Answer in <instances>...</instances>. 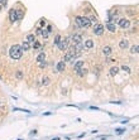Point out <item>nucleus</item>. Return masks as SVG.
Listing matches in <instances>:
<instances>
[{
	"instance_id": "obj_1",
	"label": "nucleus",
	"mask_w": 139,
	"mask_h": 140,
	"mask_svg": "<svg viewBox=\"0 0 139 140\" xmlns=\"http://www.w3.org/2000/svg\"><path fill=\"white\" fill-rule=\"evenodd\" d=\"M75 21H76V24H77V27L81 28V29H87V28L91 27V23L89 21L87 16H85V15H76Z\"/></svg>"
},
{
	"instance_id": "obj_2",
	"label": "nucleus",
	"mask_w": 139,
	"mask_h": 140,
	"mask_svg": "<svg viewBox=\"0 0 139 140\" xmlns=\"http://www.w3.org/2000/svg\"><path fill=\"white\" fill-rule=\"evenodd\" d=\"M22 54H23V49H22V47L19 44L11 46L10 49H9V56H10L11 59H20Z\"/></svg>"
},
{
	"instance_id": "obj_3",
	"label": "nucleus",
	"mask_w": 139,
	"mask_h": 140,
	"mask_svg": "<svg viewBox=\"0 0 139 140\" xmlns=\"http://www.w3.org/2000/svg\"><path fill=\"white\" fill-rule=\"evenodd\" d=\"M70 43H71V37L62 38L61 41H60V43L57 44L58 51H60V52H66L67 48H68V46H70Z\"/></svg>"
},
{
	"instance_id": "obj_4",
	"label": "nucleus",
	"mask_w": 139,
	"mask_h": 140,
	"mask_svg": "<svg viewBox=\"0 0 139 140\" xmlns=\"http://www.w3.org/2000/svg\"><path fill=\"white\" fill-rule=\"evenodd\" d=\"M104 30H105V27H104V24H101V23H96L95 25H94V34L97 37H100L104 34Z\"/></svg>"
},
{
	"instance_id": "obj_5",
	"label": "nucleus",
	"mask_w": 139,
	"mask_h": 140,
	"mask_svg": "<svg viewBox=\"0 0 139 140\" xmlns=\"http://www.w3.org/2000/svg\"><path fill=\"white\" fill-rule=\"evenodd\" d=\"M119 25V28L122 29H128L129 27H130V20L127 19V18H119V20L116 21Z\"/></svg>"
},
{
	"instance_id": "obj_6",
	"label": "nucleus",
	"mask_w": 139,
	"mask_h": 140,
	"mask_svg": "<svg viewBox=\"0 0 139 140\" xmlns=\"http://www.w3.org/2000/svg\"><path fill=\"white\" fill-rule=\"evenodd\" d=\"M70 37H71V43H73V44H77V43H82V36H81V34L76 33V34H72V36H70Z\"/></svg>"
},
{
	"instance_id": "obj_7",
	"label": "nucleus",
	"mask_w": 139,
	"mask_h": 140,
	"mask_svg": "<svg viewBox=\"0 0 139 140\" xmlns=\"http://www.w3.org/2000/svg\"><path fill=\"white\" fill-rule=\"evenodd\" d=\"M101 53H102V56H105V57H110L111 54H113V48H111L110 46H105L104 48H102Z\"/></svg>"
},
{
	"instance_id": "obj_8",
	"label": "nucleus",
	"mask_w": 139,
	"mask_h": 140,
	"mask_svg": "<svg viewBox=\"0 0 139 140\" xmlns=\"http://www.w3.org/2000/svg\"><path fill=\"white\" fill-rule=\"evenodd\" d=\"M9 21L10 23H15L17 21V11H15V9H11L9 10Z\"/></svg>"
},
{
	"instance_id": "obj_9",
	"label": "nucleus",
	"mask_w": 139,
	"mask_h": 140,
	"mask_svg": "<svg viewBox=\"0 0 139 140\" xmlns=\"http://www.w3.org/2000/svg\"><path fill=\"white\" fill-rule=\"evenodd\" d=\"M83 64H85L83 61H76V62H73V63H72V66H73V71L77 72L78 69H81V68L83 67Z\"/></svg>"
},
{
	"instance_id": "obj_10",
	"label": "nucleus",
	"mask_w": 139,
	"mask_h": 140,
	"mask_svg": "<svg viewBox=\"0 0 139 140\" xmlns=\"http://www.w3.org/2000/svg\"><path fill=\"white\" fill-rule=\"evenodd\" d=\"M56 69H57V72H63L65 69H66V62H63V61H60V62H57Z\"/></svg>"
},
{
	"instance_id": "obj_11",
	"label": "nucleus",
	"mask_w": 139,
	"mask_h": 140,
	"mask_svg": "<svg viewBox=\"0 0 139 140\" xmlns=\"http://www.w3.org/2000/svg\"><path fill=\"white\" fill-rule=\"evenodd\" d=\"M82 43H83V47L86 48V49H92V48L95 47V43H94L92 39H87V41H85Z\"/></svg>"
},
{
	"instance_id": "obj_12",
	"label": "nucleus",
	"mask_w": 139,
	"mask_h": 140,
	"mask_svg": "<svg viewBox=\"0 0 139 140\" xmlns=\"http://www.w3.org/2000/svg\"><path fill=\"white\" fill-rule=\"evenodd\" d=\"M105 28L109 30L110 33H115L116 32V25L113 24V23H109V21H106V23H105Z\"/></svg>"
},
{
	"instance_id": "obj_13",
	"label": "nucleus",
	"mask_w": 139,
	"mask_h": 140,
	"mask_svg": "<svg viewBox=\"0 0 139 140\" xmlns=\"http://www.w3.org/2000/svg\"><path fill=\"white\" fill-rule=\"evenodd\" d=\"M119 47H120V49H127V48L129 47L128 39H122V41L119 42Z\"/></svg>"
},
{
	"instance_id": "obj_14",
	"label": "nucleus",
	"mask_w": 139,
	"mask_h": 140,
	"mask_svg": "<svg viewBox=\"0 0 139 140\" xmlns=\"http://www.w3.org/2000/svg\"><path fill=\"white\" fill-rule=\"evenodd\" d=\"M22 49H23V52H28L30 48H32V44H30V43H28L27 41H24L23 43H22Z\"/></svg>"
},
{
	"instance_id": "obj_15",
	"label": "nucleus",
	"mask_w": 139,
	"mask_h": 140,
	"mask_svg": "<svg viewBox=\"0 0 139 140\" xmlns=\"http://www.w3.org/2000/svg\"><path fill=\"white\" fill-rule=\"evenodd\" d=\"M17 11V20H23L24 18V10L23 9H15Z\"/></svg>"
},
{
	"instance_id": "obj_16",
	"label": "nucleus",
	"mask_w": 139,
	"mask_h": 140,
	"mask_svg": "<svg viewBox=\"0 0 139 140\" xmlns=\"http://www.w3.org/2000/svg\"><path fill=\"white\" fill-rule=\"evenodd\" d=\"M35 41H37V37H35L33 33H30V34H28V36H27V42L30 43V44H33Z\"/></svg>"
},
{
	"instance_id": "obj_17",
	"label": "nucleus",
	"mask_w": 139,
	"mask_h": 140,
	"mask_svg": "<svg viewBox=\"0 0 139 140\" xmlns=\"http://www.w3.org/2000/svg\"><path fill=\"white\" fill-rule=\"evenodd\" d=\"M87 72H89V71H87V69L82 67L81 69H78V71H77V72H75V73H76V75H77L78 77H85V76H86V75H87Z\"/></svg>"
},
{
	"instance_id": "obj_18",
	"label": "nucleus",
	"mask_w": 139,
	"mask_h": 140,
	"mask_svg": "<svg viewBox=\"0 0 139 140\" xmlns=\"http://www.w3.org/2000/svg\"><path fill=\"white\" fill-rule=\"evenodd\" d=\"M35 61H37L38 63H39V62H43V61H46V52L42 51L41 53L37 56V59H35Z\"/></svg>"
},
{
	"instance_id": "obj_19",
	"label": "nucleus",
	"mask_w": 139,
	"mask_h": 140,
	"mask_svg": "<svg viewBox=\"0 0 139 140\" xmlns=\"http://www.w3.org/2000/svg\"><path fill=\"white\" fill-rule=\"evenodd\" d=\"M41 82H42V85H43V86H48L49 83H51V78H49L48 76H43Z\"/></svg>"
},
{
	"instance_id": "obj_20",
	"label": "nucleus",
	"mask_w": 139,
	"mask_h": 140,
	"mask_svg": "<svg viewBox=\"0 0 139 140\" xmlns=\"http://www.w3.org/2000/svg\"><path fill=\"white\" fill-rule=\"evenodd\" d=\"M87 19H89V21H90L91 24H94V25H95L96 23H99V20H97V16H96V15H90V16H87Z\"/></svg>"
},
{
	"instance_id": "obj_21",
	"label": "nucleus",
	"mask_w": 139,
	"mask_h": 140,
	"mask_svg": "<svg viewBox=\"0 0 139 140\" xmlns=\"http://www.w3.org/2000/svg\"><path fill=\"white\" fill-rule=\"evenodd\" d=\"M15 78L17 80H23L24 78V73H23V71H20V69H18V71L15 72Z\"/></svg>"
},
{
	"instance_id": "obj_22",
	"label": "nucleus",
	"mask_w": 139,
	"mask_h": 140,
	"mask_svg": "<svg viewBox=\"0 0 139 140\" xmlns=\"http://www.w3.org/2000/svg\"><path fill=\"white\" fill-rule=\"evenodd\" d=\"M118 73H119V67L114 66V67L110 68V76H116Z\"/></svg>"
},
{
	"instance_id": "obj_23",
	"label": "nucleus",
	"mask_w": 139,
	"mask_h": 140,
	"mask_svg": "<svg viewBox=\"0 0 139 140\" xmlns=\"http://www.w3.org/2000/svg\"><path fill=\"white\" fill-rule=\"evenodd\" d=\"M138 51H139L138 44H134V46L130 47V54H138Z\"/></svg>"
},
{
	"instance_id": "obj_24",
	"label": "nucleus",
	"mask_w": 139,
	"mask_h": 140,
	"mask_svg": "<svg viewBox=\"0 0 139 140\" xmlns=\"http://www.w3.org/2000/svg\"><path fill=\"white\" fill-rule=\"evenodd\" d=\"M41 37H43V39H48V37H49V33L44 28L42 29V32H41Z\"/></svg>"
},
{
	"instance_id": "obj_25",
	"label": "nucleus",
	"mask_w": 139,
	"mask_h": 140,
	"mask_svg": "<svg viewBox=\"0 0 139 140\" xmlns=\"http://www.w3.org/2000/svg\"><path fill=\"white\" fill-rule=\"evenodd\" d=\"M62 39V37H61V34H57V36L55 37V39H53V44L55 46H57L58 43H60V41Z\"/></svg>"
},
{
	"instance_id": "obj_26",
	"label": "nucleus",
	"mask_w": 139,
	"mask_h": 140,
	"mask_svg": "<svg viewBox=\"0 0 139 140\" xmlns=\"http://www.w3.org/2000/svg\"><path fill=\"white\" fill-rule=\"evenodd\" d=\"M120 68H122V71L127 72V73H132V69L129 68L128 66H125V64H123V66H122V67H120Z\"/></svg>"
},
{
	"instance_id": "obj_27",
	"label": "nucleus",
	"mask_w": 139,
	"mask_h": 140,
	"mask_svg": "<svg viewBox=\"0 0 139 140\" xmlns=\"http://www.w3.org/2000/svg\"><path fill=\"white\" fill-rule=\"evenodd\" d=\"M41 42H38V41H35L34 43H33V49H39L41 48Z\"/></svg>"
},
{
	"instance_id": "obj_28",
	"label": "nucleus",
	"mask_w": 139,
	"mask_h": 140,
	"mask_svg": "<svg viewBox=\"0 0 139 140\" xmlns=\"http://www.w3.org/2000/svg\"><path fill=\"white\" fill-rule=\"evenodd\" d=\"M46 25H47V20L44 19V18L39 20V27H41V28H44V27H46Z\"/></svg>"
},
{
	"instance_id": "obj_29",
	"label": "nucleus",
	"mask_w": 139,
	"mask_h": 140,
	"mask_svg": "<svg viewBox=\"0 0 139 140\" xmlns=\"http://www.w3.org/2000/svg\"><path fill=\"white\" fill-rule=\"evenodd\" d=\"M42 29H43V28L38 27L37 29H35V33H34V36H35V37H37V36H41V32H42Z\"/></svg>"
},
{
	"instance_id": "obj_30",
	"label": "nucleus",
	"mask_w": 139,
	"mask_h": 140,
	"mask_svg": "<svg viewBox=\"0 0 139 140\" xmlns=\"http://www.w3.org/2000/svg\"><path fill=\"white\" fill-rule=\"evenodd\" d=\"M38 64H39V68H46V67H47V62H46V61H43V62H39Z\"/></svg>"
},
{
	"instance_id": "obj_31",
	"label": "nucleus",
	"mask_w": 139,
	"mask_h": 140,
	"mask_svg": "<svg viewBox=\"0 0 139 140\" xmlns=\"http://www.w3.org/2000/svg\"><path fill=\"white\" fill-rule=\"evenodd\" d=\"M113 62H115V58H110V57H107L106 63H113Z\"/></svg>"
},
{
	"instance_id": "obj_32",
	"label": "nucleus",
	"mask_w": 139,
	"mask_h": 140,
	"mask_svg": "<svg viewBox=\"0 0 139 140\" xmlns=\"http://www.w3.org/2000/svg\"><path fill=\"white\" fill-rule=\"evenodd\" d=\"M0 5H1L3 8L6 6V0H0Z\"/></svg>"
},
{
	"instance_id": "obj_33",
	"label": "nucleus",
	"mask_w": 139,
	"mask_h": 140,
	"mask_svg": "<svg viewBox=\"0 0 139 140\" xmlns=\"http://www.w3.org/2000/svg\"><path fill=\"white\" fill-rule=\"evenodd\" d=\"M46 30H47V32H48L49 34H51V33H52V30H53L52 25H47V29H46Z\"/></svg>"
},
{
	"instance_id": "obj_34",
	"label": "nucleus",
	"mask_w": 139,
	"mask_h": 140,
	"mask_svg": "<svg viewBox=\"0 0 139 140\" xmlns=\"http://www.w3.org/2000/svg\"><path fill=\"white\" fill-rule=\"evenodd\" d=\"M116 131H118V134H123L124 133V130H122V129H118Z\"/></svg>"
},
{
	"instance_id": "obj_35",
	"label": "nucleus",
	"mask_w": 139,
	"mask_h": 140,
	"mask_svg": "<svg viewBox=\"0 0 139 140\" xmlns=\"http://www.w3.org/2000/svg\"><path fill=\"white\" fill-rule=\"evenodd\" d=\"M128 14H129V15H134V14H135V13H133L132 10H129V11H128Z\"/></svg>"
},
{
	"instance_id": "obj_36",
	"label": "nucleus",
	"mask_w": 139,
	"mask_h": 140,
	"mask_svg": "<svg viewBox=\"0 0 139 140\" xmlns=\"http://www.w3.org/2000/svg\"><path fill=\"white\" fill-rule=\"evenodd\" d=\"M53 140H60V138H55V139H53Z\"/></svg>"
},
{
	"instance_id": "obj_37",
	"label": "nucleus",
	"mask_w": 139,
	"mask_h": 140,
	"mask_svg": "<svg viewBox=\"0 0 139 140\" xmlns=\"http://www.w3.org/2000/svg\"><path fill=\"white\" fill-rule=\"evenodd\" d=\"M1 10H3V6H1V5H0V11H1Z\"/></svg>"
},
{
	"instance_id": "obj_38",
	"label": "nucleus",
	"mask_w": 139,
	"mask_h": 140,
	"mask_svg": "<svg viewBox=\"0 0 139 140\" xmlns=\"http://www.w3.org/2000/svg\"><path fill=\"white\" fill-rule=\"evenodd\" d=\"M0 106H1V101H0Z\"/></svg>"
},
{
	"instance_id": "obj_39",
	"label": "nucleus",
	"mask_w": 139,
	"mask_h": 140,
	"mask_svg": "<svg viewBox=\"0 0 139 140\" xmlns=\"http://www.w3.org/2000/svg\"><path fill=\"white\" fill-rule=\"evenodd\" d=\"M18 140H22V139H18Z\"/></svg>"
}]
</instances>
